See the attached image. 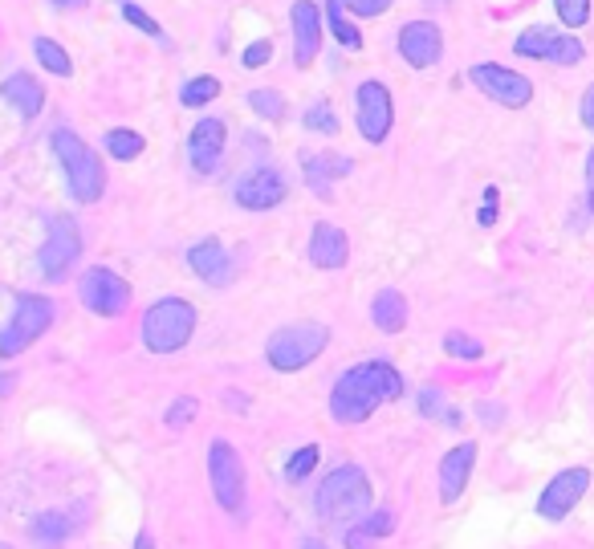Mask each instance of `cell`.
I'll list each match as a JSON object with an SVG mask.
<instances>
[{
	"label": "cell",
	"instance_id": "6da1fadb",
	"mask_svg": "<svg viewBox=\"0 0 594 549\" xmlns=\"http://www.w3.org/2000/svg\"><path fill=\"white\" fill-rule=\"evenodd\" d=\"M403 395V379L395 366L387 362H359L350 366V371L338 375L334 391H330V415L338 423H363L371 419V411L387 399H399Z\"/></svg>",
	"mask_w": 594,
	"mask_h": 549
},
{
	"label": "cell",
	"instance_id": "7a4b0ae2",
	"mask_svg": "<svg viewBox=\"0 0 594 549\" xmlns=\"http://www.w3.org/2000/svg\"><path fill=\"white\" fill-rule=\"evenodd\" d=\"M314 509L322 513V521L330 525H346V521H359L367 509H371V480L363 468L354 464H342L334 468L322 488L314 493Z\"/></svg>",
	"mask_w": 594,
	"mask_h": 549
},
{
	"label": "cell",
	"instance_id": "3957f363",
	"mask_svg": "<svg viewBox=\"0 0 594 549\" xmlns=\"http://www.w3.org/2000/svg\"><path fill=\"white\" fill-rule=\"evenodd\" d=\"M196 334V310L184 297H163L143 314V342L151 354H175L184 350Z\"/></svg>",
	"mask_w": 594,
	"mask_h": 549
},
{
	"label": "cell",
	"instance_id": "277c9868",
	"mask_svg": "<svg viewBox=\"0 0 594 549\" xmlns=\"http://www.w3.org/2000/svg\"><path fill=\"white\" fill-rule=\"evenodd\" d=\"M53 151H57V159H62V167H66V179H70V196L74 200H82V204H94V200H102V192H106V171H102V163H98V155L70 131V127H57L53 131Z\"/></svg>",
	"mask_w": 594,
	"mask_h": 549
},
{
	"label": "cell",
	"instance_id": "5b68a950",
	"mask_svg": "<svg viewBox=\"0 0 594 549\" xmlns=\"http://www.w3.org/2000/svg\"><path fill=\"white\" fill-rule=\"evenodd\" d=\"M326 342H330V330L322 322H293L269 338L265 358L277 371H302V366H310L326 350Z\"/></svg>",
	"mask_w": 594,
	"mask_h": 549
},
{
	"label": "cell",
	"instance_id": "8992f818",
	"mask_svg": "<svg viewBox=\"0 0 594 549\" xmlns=\"http://www.w3.org/2000/svg\"><path fill=\"white\" fill-rule=\"evenodd\" d=\"M49 326H53V301H45L37 293H21L5 334H0V358H13L21 350H29Z\"/></svg>",
	"mask_w": 594,
	"mask_h": 549
},
{
	"label": "cell",
	"instance_id": "52a82bcc",
	"mask_svg": "<svg viewBox=\"0 0 594 549\" xmlns=\"http://www.w3.org/2000/svg\"><path fill=\"white\" fill-rule=\"evenodd\" d=\"M208 476H212L216 501L228 513H236V509L245 505V464H241V456H236L232 444L212 440V448H208Z\"/></svg>",
	"mask_w": 594,
	"mask_h": 549
},
{
	"label": "cell",
	"instance_id": "ba28073f",
	"mask_svg": "<svg viewBox=\"0 0 594 549\" xmlns=\"http://www.w3.org/2000/svg\"><path fill=\"white\" fill-rule=\"evenodd\" d=\"M78 293H82V305L98 318H118L131 305V285L110 269H86L78 281Z\"/></svg>",
	"mask_w": 594,
	"mask_h": 549
},
{
	"label": "cell",
	"instance_id": "9c48e42d",
	"mask_svg": "<svg viewBox=\"0 0 594 549\" xmlns=\"http://www.w3.org/2000/svg\"><path fill=\"white\" fill-rule=\"evenodd\" d=\"M468 78H472V86L485 90V98H493V102H501V106H513V110L529 106V98H533V82H529L525 74L505 70V66H493V61H481V66H472Z\"/></svg>",
	"mask_w": 594,
	"mask_h": 549
},
{
	"label": "cell",
	"instance_id": "30bf717a",
	"mask_svg": "<svg viewBox=\"0 0 594 549\" xmlns=\"http://www.w3.org/2000/svg\"><path fill=\"white\" fill-rule=\"evenodd\" d=\"M78 253H82V232H78V224H74L70 216H57V220L49 224V240L41 244V273H45L49 281H57V277H62V273L78 261Z\"/></svg>",
	"mask_w": 594,
	"mask_h": 549
},
{
	"label": "cell",
	"instance_id": "8fae6325",
	"mask_svg": "<svg viewBox=\"0 0 594 549\" xmlns=\"http://www.w3.org/2000/svg\"><path fill=\"white\" fill-rule=\"evenodd\" d=\"M232 196L245 212H269L289 196V188H285V175L277 167H253V171L241 175Z\"/></svg>",
	"mask_w": 594,
	"mask_h": 549
},
{
	"label": "cell",
	"instance_id": "7c38bea8",
	"mask_svg": "<svg viewBox=\"0 0 594 549\" xmlns=\"http://www.w3.org/2000/svg\"><path fill=\"white\" fill-rule=\"evenodd\" d=\"M513 49L521 53V57H546V61H558V66H578L582 61V41L578 37H570V33H550V29H525L517 41H513Z\"/></svg>",
	"mask_w": 594,
	"mask_h": 549
},
{
	"label": "cell",
	"instance_id": "4fadbf2b",
	"mask_svg": "<svg viewBox=\"0 0 594 549\" xmlns=\"http://www.w3.org/2000/svg\"><path fill=\"white\" fill-rule=\"evenodd\" d=\"M395 122V106H391V90L383 82H363L359 86V131L367 143H383L391 135Z\"/></svg>",
	"mask_w": 594,
	"mask_h": 549
},
{
	"label": "cell",
	"instance_id": "5bb4252c",
	"mask_svg": "<svg viewBox=\"0 0 594 549\" xmlns=\"http://www.w3.org/2000/svg\"><path fill=\"white\" fill-rule=\"evenodd\" d=\"M586 488H590V472H586V468H566V472H558V476L546 484V493H542V501H538V513H542L546 521H566V513L582 501Z\"/></svg>",
	"mask_w": 594,
	"mask_h": 549
},
{
	"label": "cell",
	"instance_id": "9a60e30c",
	"mask_svg": "<svg viewBox=\"0 0 594 549\" xmlns=\"http://www.w3.org/2000/svg\"><path fill=\"white\" fill-rule=\"evenodd\" d=\"M399 53H403L407 66L428 70L444 53V37H440V29L432 21H411V25L399 29Z\"/></svg>",
	"mask_w": 594,
	"mask_h": 549
},
{
	"label": "cell",
	"instance_id": "2e32d148",
	"mask_svg": "<svg viewBox=\"0 0 594 549\" xmlns=\"http://www.w3.org/2000/svg\"><path fill=\"white\" fill-rule=\"evenodd\" d=\"M289 21H293V57H297V66L306 70L322 49V13L314 0H297Z\"/></svg>",
	"mask_w": 594,
	"mask_h": 549
},
{
	"label": "cell",
	"instance_id": "e0dca14e",
	"mask_svg": "<svg viewBox=\"0 0 594 549\" xmlns=\"http://www.w3.org/2000/svg\"><path fill=\"white\" fill-rule=\"evenodd\" d=\"M224 139H228V131H224L220 118H200L196 127H192V135H188V159H192V167L200 175H212L216 171V163L224 155Z\"/></svg>",
	"mask_w": 594,
	"mask_h": 549
},
{
	"label": "cell",
	"instance_id": "ac0fdd59",
	"mask_svg": "<svg viewBox=\"0 0 594 549\" xmlns=\"http://www.w3.org/2000/svg\"><path fill=\"white\" fill-rule=\"evenodd\" d=\"M472 464H477V444H460L440 460V501L444 505H452L464 493V484L472 476Z\"/></svg>",
	"mask_w": 594,
	"mask_h": 549
},
{
	"label": "cell",
	"instance_id": "d6986e66",
	"mask_svg": "<svg viewBox=\"0 0 594 549\" xmlns=\"http://www.w3.org/2000/svg\"><path fill=\"white\" fill-rule=\"evenodd\" d=\"M350 257V240L338 224H314V236H310V261L318 269H342Z\"/></svg>",
	"mask_w": 594,
	"mask_h": 549
},
{
	"label": "cell",
	"instance_id": "ffe728a7",
	"mask_svg": "<svg viewBox=\"0 0 594 549\" xmlns=\"http://www.w3.org/2000/svg\"><path fill=\"white\" fill-rule=\"evenodd\" d=\"M302 171H306L310 192H318L322 200H334V179H346L354 171V163L342 155H306Z\"/></svg>",
	"mask_w": 594,
	"mask_h": 549
},
{
	"label": "cell",
	"instance_id": "44dd1931",
	"mask_svg": "<svg viewBox=\"0 0 594 549\" xmlns=\"http://www.w3.org/2000/svg\"><path fill=\"white\" fill-rule=\"evenodd\" d=\"M188 265H192V273H200L208 285L232 281V265H228V253H224L220 240H200V244H192Z\"/></svg>",
	"mask_w": 594,
	"mask_h": 549
},
{
	"label": "cell",
	"instance_id": "7402d4cb",
	"mask_svg": "<svg viewBox=\"0 0 594 549\" xmlns=\"http://www.w3.org/2000/svg\"><path fill=\"white\" fill-rule=\"evenodd\" d=\"M0 98H9V106L21 114V118H37L41 106H45V90L37 78L29 74H13L5 86H0Z\"/></svg>",
	"mask_w": 594,
	"mask_h": 549
},
{
	"label": "cell",
	"instance_id": "603a6c76",
	"mask_svg": "<svg viewBox=\"0 0 594 549\" xmlns=\"http://www.w3.org/2000/svg\"><path fill=\"white\" fill-rule=\"evenodd\" d=\"M371 318H375V326H379L383 334H399V330L407 326V301H403V293L383 289V293L375 297V305H371Z\"/></svg>",
	"mask_w": 594,
	"mask_h": 549
},
{
	"label": "cell",
	"instance_id": "cb8c5ba5",
	"mask_svg": "<svg viewBox=\"0 0 594 549\" xmlns=\"http://www.w3.org/2000/svg\"><path fill=\"white\" fill-rule=\"evenodd\" d=\"M33 53H37V61L49 70V74H57V78H70L74 74V66H70V53L57 45V41H49V37H37L33 41Z\"/></svg>",
	"mask_w": 594,
	"mask_h": 549
},
{
	"label": "cell",
	"instance_id": "d4e9b609",
	"mask_svg": "<svg viewBox=\"0 0 594 549\" xmlns=\"http://www.w3.org/2000/svg\"><path fill=\"white\" fill-rule=\"evenodd\" d=\"M326 21H330V33H334V37H338L346 49H363V33L346 21L342 0H326Z\"/></svg>",
	"mask_w": 594,
	"mask_h": 549
},
{
	"label": "cell",
	"instance_id": "484cf974",
	"mask_svg": "<svg viewBox=\"0 0 594 549\" xmlns=\"http://www.w3.org/2000/svg\"><path fill=\"white\" fill-rule=\"evenodd\" d=\"M143 135L139 131H110L106 135V151L114 155V159H139L143 155Z\"/></svg>",
	"mask_w": 594,
	"mask_h": 549
},
{
	"label": "cell",
	"instance_id": "4316f807",
	"mask_svg": "<svg viewBox=\"0 0 594 549\" xmlns=\"http://www.w3.org/2000/svg\"><path fill=\"white\" fill-rule=\"evenodd\" d=\"M302 122H306V131H314V135H338V114H334L330 102H314Z\"/></svg>",
	"mask_w": 594,
	"mask_h": 549
},
{
	"label": "cell",
	"instance_id": "83f0119b",
	"mask_svg": "<svg viewBox=\"0 0 594 549\" xmlns=\"http://www.w3.org/2000/svg\"><path fill=\"white\" fill-rule=\"evenodd\" d=\"M216 94H220V82H216V78H192V82L184 86L180 102H184V106H208Z\"/></svg>",
	"mask_w": 594,
	"mask_h": 549
},
{
	"label": "cell",
	"instance_id": "f1b7e54d",
	"mask_svg": "<svg viewBox=\"0 0 594 549\" xmlns=\"http://www.w3.org/2000/svg\"><path fill=\"white\" fill-rule=\"evenodd\" d=\"M66 533H70V525H66V517H62V513H45V517H37V525H33V537H37V541H45V545L62 541Z\"/></svg>",
	"mask_w": 594,
	"mask_h": 549
},
{
	"label": "cell",
	"instance_id": "f546056e",
	"mask_svg": "<svg viewBox=\"0 0 594 549\" xmlns=\"http://www.w3.org/2000/svg\"><path fill=\"white\" fill-rule=\"evenodd\" d=\"M554 9L566 29H582L590 21V0H554Z\"/></svg>",
	"mask_w": 594,
	"mask_h": 549
},
{
	"label": "cell",
	"instance_id": "4dcf8cb0",
	"mask_svg": "<svg viewBox=\"0 0 594 549\" xmlns=\"http://www.w3.org/2000/svg\"><path fill=\"white\" fill-rule=\"evenodd\" d=\"M249 106H253L261 118H269V122H277V118L285 114V102H281L277 90H253V94H249Z\"/></svg>",
	"mask_w": 594,
	"mask_h": 549
},
{
	"label": "cell",
	"instance_id": "1f68e13d",
	"mask_svg": "<svg viewBox=\"0 0 594 549\" xmlns=\"http://www.w3.org/2000/svg\"><path fill=\"white\" fill-rule=\"evenodd\" d=\"M444 350H448L452 358H481V354H485V346H481L477 338H468V334H448V338H444Z\"/></svg>",
	"mask_w": 594,
	"mask_h": 549
},
{
	"label": "cell",
	"instance_id": "d6a6232c",
	"mask_svg": "<svg viewBox=\"0 0 594 549\" xmlns=\"http://www.w3.org/2000/svg\"><path fill=\"white\" fill-rule=\"evenodd\" d=\"M354 529H359L363 537H387V533L395 529V513H387V509H383V513H371L367 521H359Z\"/></svg>",
	"mask_w": 594,
	"mask_h": 549
},
{
	"label": "cell",
	"instance_id": "836d02e7",
	"mask_svg": "<svg viewBox=\"0 0 594 549\" xmlns=\"http://www.w3.org/2000/svg\"><path fill=\"white\" fill-rule=\"evenodd\" d=\"M318 456H322V452H318L314 444H310V448H302V452H297V456L289 460V480H306V476L314 472V464H318Z\"/></svg>",
	"mask_w": 594,
	"mask_h": 549
},
{
	"label": "cell",
	"instance_id": "e575fe53",
	"mask_svg": "<svg viewBox=\"0 0 594 549\" xmlns=\"http://www.w3.org/2000/svg\"><path fill=\"white\" fill-rule=\"evenodd\" d=\"M123 17H127V21L135 25V29H143L147 37H163V29H159V21H151V17H147V13L139 9V5H131V0H123Z\"/></svg>",
	"mask_w": 594,
	"mask_h": 549
},
{
	"label": "cell",
	"instance_id": "d590c367",
	"mask_svg": "<svg viewBox=\"0 0 594 549\" xmlns=\"http://www.w3.org/2000/svg\"><path fill=\"white\" fill-rule=\"evenodd\" d=\"M342 9H350L354 17H383L391 9V0H342Z\"/></svg>",
	"mask_w": 594,
	"mask_h": 549
},
{
	"label": "cell",
	"instance_id": "8d00e7d4",
	"mask_svg": "<svg viewBox=\"0 0 594 549\" xmlns=\"http://www.w3.org/2000/svg\"><path fill=\"white\" fill-rule=\"evenodd\" d=\"M196 415V399H175L171 403V411H167V427H188V419Z\"/></svg>",
	"mask_w": 594,
	"mask_h": 549
},
{
	"label": "cell",
	"instance_id": "74e56055",
	"mask_svg": "<svg viewBox=\"0 0 594 549\" xmlns=\"http://www.w3.org/2000/svg\"><path fill=\"white\" fill-rule=\"evenodd\" d=\"M269 57H273V45H269V41H253V45L245 49V70H261Z\"/></svg>",
	"mask_w": 594,
	"mask_h": 549
},
{
	"label": "cell",
	"instance_id": "f35d334b",
	"mask_svg": "<svg viewBox=\"0 0 594 549\" xmlns=\"http://www.w3.org/2000/svg\"><path fill=\"white\" fill-rule=\"evenodd\" d=\"M582 127L594 131V82H590L586 94H582Z\"/></svg>",
	"mask_w": 594,
	"mask_h": 549
},
{
	"label": "cell",
	"instance_id": "ab89813d",
	"mask_svg": "<svg viewBox=\"0 0 594 549\" xmlns=\"http://www.w3.org/2000/svg\"><path fill=\"white\" fill-rule=\"evenodd\" d=\"M493 220H497V188H489V192H485V208H481V224L489 228Z\"/></svg>",
	"mask_w": 594,
	"mask_h": 549
},
{
	"label": "cell",
	"instance_id": "60d3db41",
	"mask_svg": "<svg viewBox=\"0 0 594 549\" xmlns=\"http://www.w3.org/2000/svg\"><path fill=\"white\" fill-rule=\"evenodd\" d=\"M420 411H424V415H436V411H440V395H436V391H424V395H420Z\"/></svg>",
	"mask_w": 594,
	"mask_h": 549
},
{
	"label": "cell",
	"instance_id": "b9f144b4",
	"mask_svg": "<svg viewBox=\"0 0 594 549\" xmlns=\"http://www.w3.org/2000/svg\"><path fill=\"white\" fill-rule=\"evenodd\" d=\"M586 196H590V212H594V151L586 155Z\"/></svg>",
	"mask_w": 594,
	"mask_h": 549
},
{
	"label": "cell",
	"instance_id": "7bdbcfd3",
	"mask_svg": "<svg viewBox=\"0 0 594 549\" xmlns=\"http://www.w3.org/2000/svg\"><path fill=\"white\" fill-rule=\"evenodd\" d=\"M57 9H82V0H53Z\"/></svg>",
	"mask_w": 594,
	"mask_h": 549
},
{
	"label": "cell",
	"instance_id": "ee69618b",
	"mask_svg": "<svg viewBox=\"0 0 594 549\" xmlns=\"http://www.w3.org/2000/svg\"><path fill=\"white\" fill-rule=\"evenodd\" d=\"M302 549H326V545H322L318 537H306V541H302Z\"/></svg>",
	"mask_w": 594,
	"mask_h": 549
},
{
	"label": "cell",
	"instance_id": "f6af8a7d",
	"mask_svg": "<svg viewBox=\"0 0 594 549\" xmlns=\"http://www.w3.org/2000/svg\"><path fill=\"white\" fill-rule=\"evenodd\" d=\"M0 549H13V545H0Z\"/></svg>",
	"mask_w": 594,
	"mask_h": 549
}]
</instances>
